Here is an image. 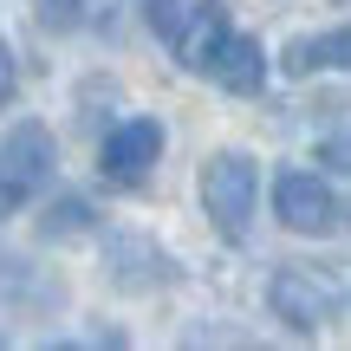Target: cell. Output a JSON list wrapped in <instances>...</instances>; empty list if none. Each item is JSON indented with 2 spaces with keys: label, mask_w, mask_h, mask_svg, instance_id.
<instances>
[{
  "label": "cell",
  "mask_w": 351,
  "mask_h": 351,
  "mask_svg": "<svg viewBox=\"0 0 351 351\" xmlns=\"http://www.w3.org/2000/svg\"><path fill=\"white\" fill-rule=\"evenodd\" d=\"M345 293H351V280L339 267H326V261H293V267H280V274L267 280V306H274V319L293 326V332H319L345 306Z\"/></svg>",
  "instance_id": "obj_1"
},
{
  "label": "cell",
  "mask_w": 351,
  "mask_h": 351,
  "mask_svg": "<svg viewBox=\"0 0 351 351\" xmlns=\"http://www.w3.org/2000/svg\"><path fill=\"white\" fill-rule=\"evenodd\" d=\"M254 202H261V163L247 150H215L202 163V208H208L221 241H247Z\"/></svg>",
  "instance_id": "obj_2"
},
{
  "label": "cell",
  "mask_w": 351,
  "mask_h": 351,
  "mask_svg": "<svg viewBox=\"0 0 351 351\" xmlns=\"http://www.w3.org/2000/svg\"><path fill=\"white\" fill-rule=\"evenodd\" d=\"M52 163H59V150H52V130L46 124H13L7 137H0V189H7L13 202H26L33 189L52 182Z\"/></svg>",
  "instance_id": "obj_3"
},
{
  "label": "cell",
  "mask_w": 351,
  "mask_h": 351,
  "mask_svg": "<svg viewBox=\"0 0 351 351\" xmlns=\"http://www.w3.org/2000/svg\"><path fill=\"white\" fill-rule=\"evenodd\" d=\"M274 215L293 234H332V228H339V195H332L326 176H313V169H280L274 176Z\"/></svg>",
  "instance_id": "obj_4"
},
{
  "label": "cell",
  "mask_w": 351,
  "mask_h": 351,
  "mask_svg": "<svg viewBox=\"0 0 351 351\" xmlns=\"http://www.w3.org/2000/svg\"><path fill=\"white\" fill-rule=\"evenodd\" d=\"M156 156H163V124H156V117H124V124L98 143V169H104V182H117V189H137L143 176L156 169Z\"/></svg>",
  "instance_id": "obj_5"
},
{
  "label": "cell",
  "mask_w": 351,
  "mask_h": 351,
  "mask_svg": "<svg viewBox=\"0 0 351 351\" xmlns=\"http://www.w3.org/2000/svg\"><path fill=\"white\" fill-rule=\"evenodd\" d=\"M104 267H111V287H124V293H156V287H169V274H176V261L163 247H156L150 234H111L104 241Z\"/></svg>",
  "instance_id": "obj_6"
},
{
  "label": "cell",
  "mask_w": 351,
  "mask_h": 351,
  "mask_svg": "<svg viewBox=\"0 0 351 351\" xmlns=\"http://www.w3.org/2000/svg\"><path fill=\"white\" fill-rule=\"evenodd\" d=\"M202 78H215L221 91H241V98H254V91L267 85V52H261V39L228 26V33L215 39V52L202 59Z\"/></svg>",
  "instance_id": "obj_7"
},
{
  "label": "cell",
  "mask_w": 351,
  "mask_h": 351,
  "mask_svg": "<svg viewBox=\"0 0 351 351\" xmlns=\"http://www.w3.org/2000/svg\"><path fill=\"white\" fill-rule=\"evenodd\" d=\"M280 65H287L293 78H306V72H351V26H332V33L293 39Z\"/></svg>",
  "instance_id": "obj_8"
},
{
  "label": "cell",
  "mask_w": 351,
  "mask_h": 351,
  "mask_svg": "<svg viewBox=\"0 0 351 351\" xmlns=\"http://www.w3.org/2000/svg\"><path fill=\"white\" fill-rule=\"evenodd\" d=\"M228 33V13H221V0H195L189 7V26L176 33V65H189V72H202V59L215 52V39Z\"/></svg>",
  "instance_id": "obj_9"
},
{
  "label": "cell",
  "mask_w": 351,
  "mask_h": 351,
  "mask_svg": "<svg viewBox=\"0 0 351 351\" xmlns=\"http://www.w3.org/2000/svg\"><path fill=\"white\" fill-rule=\"evenodd\" d=\"M91 221H98V208H91L85 195H65V202H52V215L39 221V234H46V241H59V234H85Z\"/></svg>",
  "instance_id": "obj_10"
},
{
  "label": "cell",
  "mask_w": 351,
  "mask_h": 351,
  "mask_svg": "<svg viewBox=\"0 0 351 351\" xmlns=\"http://www.w3.org/2000/svg\"><path fill=\"white\" fill-rule=\"evenodd\" d=\"M319 163H332V169L351 176V130H345V137H326V143H319Z\"/></svg>",
  "instance_id": "obj_11"
},
{
  "label": "cell",
  "mask_w": 351,
  "mask_h": 351,
  "mask_svg": "<svg viewBox=\"0 0 351 351\" xmlns=\"http://www.w3.org/2000/svg\"><path fill=\"white\" fill-rule=\"evenodd\" d=\"M13 85H20V65H13V46L0 39V111L13 104Z\"/></svg>",
  "instance_id": "obj_12"
},
{
  "label": "cell",
  "mask_w": 351,
  "mask_h": 351,
  "mask_svg": "<svg viewBox=\"0 0 351 351\" xmlns=\"http://www.w3.org/2000/svg\"><path fill=\"white\" fill-rule=\"evenodd\" d=\"M78 7H85V0H39V20H46V26H72Z\"/></svg>",
  "instance_id": "obj_13"
},
{
  "label": "cell",
  "mask_w": 351,
  "mask_h": 351,
  "mask_svg": "<svg viewBox=\"0 0 351 351\" xmlns=\"http://www.w3.org/2000/svg\"><path fill=\"white\" fill-rule=\"evenodd\" d=\"M13 208H20V202H13V195H7V189H0V221H7V215H13Z\"/></svg>",
  "instance_id": "obj_14"
},
{
  "label": "cell",
  "mask_w": 351,
  "mask_h": 351,
  "mask_svg": "<svg viewBox=\"0 0 351 351\" xmlns=\"http://www.w3.org/2000/svg\"><path fill=\"white\" fill-rule=\"evenodd\" d=\"M339 221H345V228H351V202H339Z\"/></svg>",
  "instance_id": "obj_15"
}]
</instances>
